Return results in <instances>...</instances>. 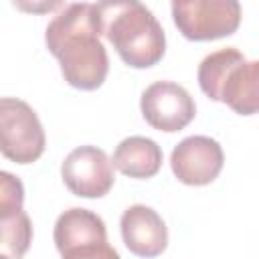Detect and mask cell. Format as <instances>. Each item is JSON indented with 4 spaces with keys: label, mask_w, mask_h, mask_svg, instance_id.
Wrapping results in <instances>:
<instances>
[{
    "label": "cell",
    "mask_w": 259,
    "mask_h": 259,
    "mask_svg": "<svg viewBox=\"0 0 259 259\" xmlns=\"http://www.w3.org/2000/svg\"><path fill=\"white\" fill-rule=\"evenodd\" d=\"M47 136L36 111L22 99L0 97V154L14 164L36 162Z\"/></svg>",
    "instance_id": "5b68a950"
},
{
    "label": "cell",
    "mask_w": 259,
    "mask_h": 259,
    "mask_svg": "<svg viewBox=\"0 0 259 259\" xmlns=\"http://www.w3.org/2000/svg\"><path fill=\"white\" fill-rule=\"evenodd\" d=\"M140 109L144 119L158 132H180L196 115L190 93L174 81H156L142 93Z\"/></svg>",
    "instance_id": "ba28073f"
},
{
    "label": "cell",
    "mask_w": 259,
    "mask_h": 259,
    "mask_svg": "<svg viewBox=\"0 0 259 259\" xmlns=\"http://www.w3.org/2000/svg\"><path fill=\"white\" fill-rule=\"evenodd\" d=\"M123 245L140 257H156L168 247V229L164 219L146 204H132L119 219Z\"/></svg>",
    "instance_id": "30bf717a"
},
{
    "label": "cell",
    "mask_w": 259,
    "mask_h": 259,
    "mask_svg": "<svg viewBox=\"0 0 259 259\" xmlns=\"http://www.w3.org/2000/svg\"><path fill=\"white\" fill-rule=\"evenodd\" d=\"M61 178L81 198H101L115 182L113 164L97 146H79L69 152L61 164Z\"/></svg>",
    "instance_id": "52a82bcc"
},
{
    "label": "cell",
    "mask_w": 259,
    "mask_h": 259,
    "mask_svg": "<svg viewBox=\"0 0 259 259\" xmlns=\"http://www.w3.org/2000/svg\"><path fill=\"white\" fill-rule=\"evenodd\" d=\"M57 251L65 259H117V251L107 243L103 219L89 210L73 206L59 214L53 231Z\"/></svg>",
    "instance_id": "277c9868"
},
{
    "label": "cell",
    "mask_w": 259,
    "mask_h": 259,
    "mask_svg": "<svg viewBox=\"0 0 259 259\" xmlns=\"http://www.w3.org/2000/svg\"><path fill=\"white\" fill-rule=\"evenodd\" d=\"M225 154L217 140L208 136H188L170 156V168L174 176L188 186L210 184L223 170Z\"/></svg>",
    "instance_id": "9c48e42d"
},
{
    "label": "cell",
    "mask_w": 259,
    "mask_h": 259,
    "mask_svg": "<svg viewBox=\"0 0 259 259\" xmlns=\"http://www.w3.org/2000/svg\"><path fill=\"white\" fill-rule=\"evenodd\" d=\"M32 243L30 217L20 210L8 219H0V257H22Z\"/></svg>",
    "instance_id": "7c38bea8"
},
{
    "label": "cell",
    "mask_w": 259,
    "mask_h": 259,
    "mask_svg": "<svg viewBox=\"0 0 259 259\" xmlns=\"http://www.w3.org/2000/svg\"><path fill=\"white\" fill-rule=\"evenodd\" d=\"M259 63L247 61L235 47L206 55L198 65V85L202 93L229 105L239 115H253L259 105Z\"/></svg>",
    "instance_id": "3957f363"
},
{
    "label": "cell",
    "mask_w": 259,
    "mask_h": 259,
    "mask_svg": "<svg viewBox=\"0 0 259 259\" xmlns=\"http://www.w3.org/2000/svg\"><path fill=\"white\" fill-rule=\"evenodd\" d=\"M111 164L130 178H152L162 168V148L146 136H130L117 144Z\"/></svg>",
    "instance_id": "8fae6325"
},
{
    "label": "cell",
    "mask_w": 259,
    "mask_h": 259,
    "mask_svg": "<svg viewBox=\"0 0 259 259\" xmlns=\"http://www.w3.org/2000/svg\"><path fill=\"white\" fill-rule=\"evenodd\" d=\"M65 0H12V4L24 14H49L55 12Z\"/></svg>",
    "instance_id": "5bb4252c"
},
{
    "label": "cell",
    "mask_w": 259,
    "mask_h": 259,
    "mask_svg": "<svg viewBox=\"0 0 259 259\" xmlns=\"http://www.w3.org/2000/svg\"><path fill=\"white\" fill-rule=\"evenodd\" d=\"M24 186L12 172L0 170V219H8L22 210Z\"/></svg>",
    "instance_id": "4fadbf2b"
},
{
    "label": "cell",
    "mask_w": 259,
    "mask_h": 259,
    "mask_svg": "<svg viewBox=\"0 0 259 259\" xmlns=\"http://www.w3.org/2000/svg\"><path fill=\"white\" fill-rule=\"evenodd\" d=\"M99 36L95 8L89 2L69 4L49 22L47 49L61 63V73L71 87L93 91L103 85L109 59Z\"/></svg>",
    "instance_id": "6da1fadb"
},
{
    "label": "cell",
    "mask_w": 259,
    "mask_h": 259,
    "mask_svg": "<svg viewBox=\"0 0 259 259\" xmlns=\"http://www.w3.org/2000/svg\"><path fill=\"white\" fill-rule=\"evenodd\" d=\"M99 34H103L132 69H148L162 61L166 34L142 0H97L93 4Z\"/></svg>",
    "instance_id": "7a4b0ae2"
},
{
    "label": "cell",
    "mask_w": 259,
    "mask_h": 259,
    "mask_svg": "<svg viewBox=\"0 0 259 259\" xmlns=\"http://www.w3.org/2000/svg\"><path fill=\"white\" fill-rule=\"evenodd\" d=\"M172 20L188 40H217L241 24L239 0H172Z\"/></svg>",
    "instance_id": "8992f818"
}]
</instances>
